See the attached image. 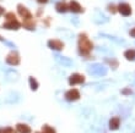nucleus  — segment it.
Segmentation results:
<instances>
[{
    "label": "nucleus",
    "instance_id": "obj_1",
    "mask_svg": "<svg viewBox=\"0 0 135 133\" xmlns=\"http://www.w3.org/2000/svg\"><path fill=\"white\" fill-rule=\"evenodd\" d=\"M78 45H79V51L81 55H89L91 53V50L93 49L92 42L89 39V37L85 33H81L79 35L78 39Z\"/></svg>",
    "mask_w": 135,
    "mask_h": 133
},
{
    "label": "nucleus",
    "instance_id": "obj_2",
    "mask_svg": "<svg viewBox=\"0 0 135 133\" xmlns=\"http://www.w3.org/2000/svg\"><path fill=\"white\" fill-rule=\"evenodd\" d=\"M22 27V23L18 21L17 18H9L5 20V22L3 23L4 29H9V31H17Z\"/></svg>",
    "mask_w": 135,
    "mask_h": 133
},
{
    "label": "nucleus",
    "instance_id": "obj_3",
    "mask_svg": "<svg viewBox=\"0 0 135 133\" xmlns=\"http://www.w3.org/2000/svg\"><path fill=\"white\" fill-rule=\"evenodd\" d=\"M17 15L22 18V20H30V18H33L32 12H31L23 4H18L17 5Z\"/></svg>",
    "mask_w": 135,
    "mask_h": 133
},
{
    "label": "nucleus",
    "instance_id": "obj_4",
    "mask_svg": "<svg viewBox=\"0 0 135 133\" xmlns=\"http://www.w3.org/2000/svg\"><path fill=\"white\" fill-rule=\"evenodd\" d=\"M5 60H6V63H9V65H11V66L20 65V61H21L20 55H18L17 51H11V53H9Z\"/></svg>",
    "mask_w": 135,
    "mask_h": 133
},
{
    "label": "nucleus",
    "instance_id": "obj_5",
    "mask_svg": "<svg viewBox=\"0 0 135 133\" xmlns=\"http://www.w3.org/2000/svg\"><path fill=\"white\" fill-rule=\"evenodd\" d=\"M117 7H118V12H119L122 16H124V17H128V16H130V15H132V12H133L132 6H130L129 4H127V3L119 4Z\"/></svg>",
    "mask_w": 135,
    "mask_h": 133
},
{
    "label": "nucleus",
    "instance_id": "obj_6",
    "mask_svg": "<svg viewBox=\"0 0 135 133\" xmlns=\"http://www.w3.org/2000/svg\"><path fill=\"white\" fill-rule=\"evenodd\" d=\"M69 10L73 12V14H82L84 12V7H82V5L79 1H76V0H71V1H69Z\"/></svg>",
    "mask_w": 135,
    "mask_h": 133
},
{
    "label": "nucleus",
    "instance_id": "obj_7",
    "mask_svg": "<svg viewBox=\"0 0 135 133\" xmlns=\"http://www.w3.org/2000/svg\"><path fill=\"white\" fill-rule=\"evenodd\" d=\"M48 46L50 49L57 50V51H61L64 49V43L59 40V39H49L48 40Z\"/></svg>",
    "mask_w": 135,
    "mask_h": 133
},
{
    "label": "nucleus",
    "instance_id": "obj_8",
    "mask_svg": "<svg viewBox=\"0 0 135 133\" xmlns=\"http://www.w3.org/2000/svg\"><path fill=\"white\" fill-rule=\"evenodd\" d=\"M85 82V77L80 73H73L69 77V84L70 86H76V84H82Z\"/></svg>",
    "mask_w": 135,
    "mask_h": 133
},
{
    "label": "nucleus",
    "instance_id": "obj_9",
    "mask_svg": "<svg viewBox=\"0 0 135 133\" xmlns=\"http://www.w3.org/2000/svg\"><path fill=\"white\" fill-rule=\"evenodd\" d=\"M65 99L68 102H75V100L80 99V92L78 89H70L65 93Z\"/></svg>",
    "mask_w": 135,
    "mask_h": 133
},
{
    "label": "nucleus",
    "instance_id": "obj_10",
    "mask_svg": "<svg viewBox=\"0 0 135 133\" xmlns=\"http://www.w3.org/2000/svg\"><path fill=\"white\" fill-rule=\"evenodd\" d=\"M55 10L58 12H60V14H65L69 11V3L64 1V0H60V1H58L55 4Z\"/></svg>",
    "mask_w": 135,
    "mask_h": 133
},
{
    "label": "nucleus",
    "instance_id": "obj_11",
    "mask_svg": "<svg viewBox=\"0 0 135 133\" xmlns=\"http://www.w3.org/2000/svg\"><path fill=\"white\" fill-rule=\"evenodd\" d=\"M16 131H17V133H31L32 132L31 127L28 125H26V123H17L16 125Z\"/></svg>",
    "mask_w": 135,
    "mask_h": 133
},
{
    "label": "nucleus",
    "instance_id": "obj_12",
    "mask_svg": "<svg viewBox=\"0 0 135 133\" xmlns=\"http://www.w3.org/2000/svg\"><path fill=\"white\" fill-rule=\"evenodd\" d=\"M22 27L28 29V31H33L36 28V22L33 21V18H30V20H23L22 22Z\"/></svg>",
    "mask_w": 135,
    "mask_h": 133
},
{
    "label": "nucleus",
    "instance_id": "obj_13",
    "mask_svg": "<svg viewBox=\"0 0 135 133\" xmlns=\"http://www.w3.org/2000/svg\"><path fill=\"white\" fill-rule=\"evenodd\" d=\"M119 126H120V120H119V117H112V119L109 120V130L115 131L119 128Z\"/></svg>",
    "mask_w": 135,
    "mask_h": 133
},
{
    "label": "nucleus",
    "instance_id": "obj_14",
    "mask_svg": "<svg viewBox=\"0 0 135 133\" xmlns=\"http://www.w3.org/2000/svg\"><path fill=\"white\" fill-rule=\"evenodd\" d=\"M28 82H30V87H31V89L32 91H37L39 87V83H38V81L36 79L35 77H30L28 78Z\"/></svg>",
    "mask_w": 135,
    "mask_h": 133
},
{
    "label": "nucleus",
    "instance_id": "obj_15",
    "mask_svg": "<svg viewBox=\"0 0 135 133\" xmlns=\"http://www.w3.org/2000/svg\"><path fill=\"white\" fill-rule=\"evenodd\" d=\"M124 57L127 60H130V61L135 60V49H128L124 53Z\"/></svg>",
    "mask_w": 135,
    "mask_h": 133
},
{
    "label": "nucleus",
    "instance_id": "obj_16",
    "mask_svg": "<svg viewBox=\"0 0 135 133\" xmlns=\"http://www.w3.org/2000/svg\"><path fill=\"white\" fill-rule=\"evenodd\" d=\"M42 133H57V131H55V128L49 126V125H44L42 127Z\"/></svg>",
    "mask_w": 135,
    "mask_h": 133
},
{
    "label": "nucleus",
    "instance_id": "obj_17",
    "mask_svg": "<svg viewBox=\"0 0 135 133\" xmlns=\"http://www.w3.org/2000/svg\"><path fill=\"white\" fill-rule=\"evenodd\" d=\"M107 11H108V12H110L112 15H114L118 11L117 5H114V4H109V5L107 6Z\"/></svg>",
    "mask_w": 135,
    "mask_h": 133
},
{
    "label": "nucleus",
    "instance_id": "obj_18",
    "mask_svg": "<svg viewBox=\"0 0 135 133\" xmlns=\"http://www.w3.org/2000/svg\"><path fill=\"white\" fill-rule=\"evenodd\" d=\"M4 133H17V131L14 130L12 127H6V128H4Z\"/></svg>",
    "mask_w": 135,
    "mask_h": 133
},
{
    "label": "nucleus",
    "instance_id": "obj_19",
    "mask_svg": "<svg viewBox=\"0 0 135 133\" xmlns=\"http://www.w3.org/2000/svg\"><path fill=\"white\" fill-rule=\"evenodd\" d=\"M4 15H5V9H4V6H1V5H0V17H1V16H4Z\"/></svg>",
    "mask_w": 135,
    "mask_h": 133
},
{
    "label": "nucleus",
    "instance_id": "obj_20",
    "mask_svg": "<svg viewBox=\"0 0 135 133\" xmlns=\"http://www.w3.org/2000/svg\"><path fill=\"white\" fill-rule=\"evenodd\" d=\"M129 34H130V37H133V38H135V27L130 29V32H129Z\"/></svg>",
    "mask_w": 135,
    "mask_h": 133
},
{
    "label": "nucleus",
    "instance_id": "obj_21",
    "mask_svg": "<svg viewBox=\"0 0 135 133\" xmlns=\"http://www.w3.org/2000/svg\"><path fill=\"white\" fill-rule=\"evenodd\" d=\"M37 1H38L39 4H42V5H44V4H47L48 1H49V0H37Z\"/></svg>",
    "mask_w": 135,
    "mask_h": 133
},
{
    "label": "nucleus",
    "instance_id": "obj_22",
    "mask_svg": "<svg viewBox=\"0 0 135 133\" xmlns=\"http://www.w3.org/2000/svg\"><path fill=\"white\" fill-rule=\"evenodd\" d=\"M0 133H4V128H0Z\"/></svg>",
    "mask_w": 135,
    "mask_h": 133
},
{
    "label": "nucleus",
    "instance_id": "obj_23",
    "mask_svg": "<svg viewBox=\"0 0 135 133\" xmlns=\"http://www.w3.org/2000/svg\"><path fill=\"white\" fill-rule=\"evenodd\" d=\"M0 40H1V42H4V38L1 37V35H0Z\"/></svg>",
    "mask_w": 135,
    "mask_h": 133
},
{
    "label": "nucleus",
    "instance_id": "obj_24",
    "mask_svg": "<svg viewBox=\"0 0 135 133\" xmlns=\"http://www.w3.org/2000/svg\"><path fill=\"white\" fill-rule=\"evenodd\" d=\"M36 133H42V132H36Z\"/></svg>",
    "mask_w": 135,
    "mask_h": 133
}]
</instances>
